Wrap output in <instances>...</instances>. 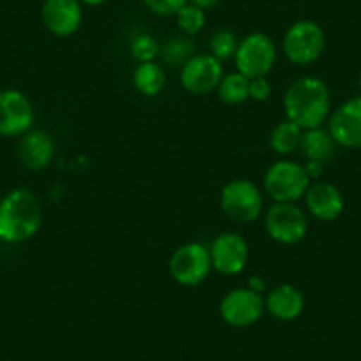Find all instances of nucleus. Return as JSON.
Masks as SVG:
<instances>
[{"mask_svg": "<svg viewBox=\"0 0 361 361\" xmlns=\"http://www.w3.org/2000/svg\"><path fill=\"white\" fill-rule=\"evenodd\" d=\"M357 85H360V90H361V73H360V80H357Z\"/></svg>", "mask_w": 361, "mask_h": 361, "instance_id": "obj_32", "label": "nucleus"}, {"mask_svg": "<svg viewBox=\"0 0 361 361\" xmlns=\"http://www.w3.org/2000/svg\"><path fill=\"white\" fill-rule=\"evenodd\" d=\"M43 221L41 202L30 190L16 188L0 199V241L20 245L37 234Z\"/></svg>", "mask_w": 361, "mask_h": 361, "instance_id": "obj_2", "label": "nucleus"}, {"mask_svg": "<svg viewBox=\"0 0 361 361\" xmlns=\"http://www.w3.org/2000/svg\"><path fill=\"white\" fill-rule=\"evenodd\" d=\"M221 78H224V66L211 54H195L180 68V85L190 94H209L218 89Z\"/></svg>", "mask_w": 361, "mask_h": 361, "instance_id": "obj_11", "label": "nucleus"}, {"mask_svg": "<svg viewBox=\"0 0 361 361\" xmlns=\"http://www.w3.org/2000/svg\"><path fill=\"white\" fill-rule=\"evenodd\" d=\"M248 289H252L253 293H259L262 294L264 290H266V280L262 279V276H250L248 279Z\"/></svg>", "mask_w": 361, "mask_h": 361, "instance_id": "obj_29", "label": "nucleus"}, {"mask_svg": "<svg viewBox=\"0 0 361 361\" xmlns=\"http://www.w3.org/2000/svg\"><path fill=\"white\" fill-rule=\"evenodd\" d=\"M310 183L305 166L290 159H279L264 173V190L275 202H298Z\"/></svg>", "mask_w": 361, "mask_h": 361, "instance_id": "obj_3", "label": "nucleus"}, {"mask_svg": "<svg viewBox=\"0 0 361 361\" xmlns=\"http://www.w3.org/2000/svg\"><path fill=\"white\" fill-rule=\"evenodd\" d=\"M34 109L22 90H0V137H22L32 130Z\"/></svg>", "mask_w": 361, "mask_h": 361, "instance_id": "obj_10", "label": "nucleus"}, {"mask_svg": "<svg viewBox=\"0 0 361 361\" xmlns=\"http://www.w3.org/2000/svg\"><path fill=\"white\" fill-rule=\"evenodd\" d=\"M131 55L135 61L140 62H152L156 57H159V44L149 34H138L130 44Z\"/></svg>", "mask_w": 361, "mask_h": 361, "instance_id": "obj_25", "label": "nucleus"}, {"mask_svg": "<svg viewBox=\"0 0 361 361\" xmlns=\"http://www.w3.org/2000/svg\"><path fill=\"white\" fill-rule=\"evenodd\" d=\"M109 0H80V4H85V6H103L106 4Z\"/></svg>", "mask_w": 361, "mask_h": 361, "instance_id": "obj_31", "label": "nucleus"}, {"mask_svg": "<svg viewBox=\"0 0 361 361\" xmlns=\"http://www.w3.org/2000/svg\"><path fill=\"white\" fill-rule=\"evenodd\" d=\"M305 170H307L310 180H319L321 179L322 172H324V163L319 161H307V165H303Z\"/></svg>", "mask_w": 361, "mask_h": 361, "instance_id": "obj_28", "label": "nucleus"}, {"mask_svg": "<svg viewBox=\"0 0 361 361\" xmlns=\"http://www.w3.org/2000/svg\"><path fill=\"white\" fill-rule=\"evenodd\" d=\"M264 227L273 241L298 245L308 234V218L296 202H275L264 214Z\"/></svg>", "mask_w": 361, "mask_h": 361, "instance_id": "obj_6", "label": "nucleus"}, {"mask_svg": "<svg viewBox=\"0 0 361 361\" xmlns=\"http://www.w3.org/2000/svg\"><path fill=\"white\" fill-rule=\"evenodd\" d=\"M195 55V43L190 36L170 37L163 47H159V57L166 66H183Z\"/></svg>", "mask_w": 361, "mask_h": 361, "instance_id": "obj_21", "label": "nucleus"}, {"mask_svg": "<svg viewBox=\"0 0 361 361\" xmlns=\"http://www.w3.org/2000/svg\"><path fill=\"white\" fill-rule=\"evenodd\" d=\"M220 206L225 216L238 224H252L264 211V195L250 179H232L221 188Z\"/></svg>", "mask_w": 361, "mask_h": 361, "instance_id": "obj_4", "label": "nucleus"}, {"mask_svg": "<svg viewBox=\"0 0 361 361\" xmlns=\"http://www.w3.org/2000/svg\"><path fill=\"white\" fill-rule=\"evenodd\" d=\"M283 110L286 119L303 131L322 126L331 114V94L324 80L310 75L294 80L283 96Z\"/></svg>", "mask_w": 361, "mask_h": 361, "instance_id": "obj_1", "label": "nucleus"}, {"mask_svg": "<svg viewBox=\"0 0 361 361\" xmlns=\"http://www.w3.org/2000/svg\"><path fill=\"white\" fill-rule=\"evenodd\" d=\"M235 68L246 78L267 76L276 62L275 41L264 32H252L243 37L234 55Z\"/></svg>", "mask_w": 361, "mask_h": 361, "instance_id": "obj_7", "label": "nucleus"}, {"mask_svg": "<svg viewBox=\"0 0 361 361\" xmlns=\"http://www.w3.org/2000/svg\"><path fill=\"white\" fill-rule=\"evenodd\" d=\"M303 199L308 213L321 221L336 220L345 207L342 192L328 180H312Z\"/></svg>", "mask_w": 361, "mask_h": 361, "instance_id": "obj_15", "label": "nucleus"}, {"mask_svg": "<svg viewBox=\"0 0 361 361\" xmlns=\"http://www.w3.org/2000/svg\"><path fill=\"white\" fill-rule=\"evenodd\" d=\"M328 130L340 147L361 149V96L347 99L329 114Z\"/></svg>", "mask_w": 361, "mask_h": 361, "instance_id": "obj_13", "label": "nucleus"}, {"mask_svg": "<svg viewBox=\"0 0 361 361\" xmlns=\"http://www.w3.org/2000/svg\"><path fill=\"white\" fill-rule=\"evenodd\" d=\"M188 2L190 4L197 6V8L204 9V11H206V9L214 8L216 4H220V0H188Z\"/></svg>", "mask_w": 361, "mask_h": 361, "instance_id": "obj_30", "label": "nucleus"}, {"mask_svg": "<svg viewBox=\"0 0 361 361\" xmlns=\"http://www.w3.org/2000/svg\"><path fill=\"white\" fill-rule=\"evenodd\" d=\"M16 156L25 169L39 172L50 166L55 156V142L43 130H30L22 135L16 145Z\"/></svg>", "mask_w": 361, "mask_h": 361, "instance_id": "obj_16", "label": "nucleus"}, {"mask_svg": "<svg viewBox=\"0 0 361 361\" xmlns=\"http://www.w3.org/2000/svg\"><path fill=\"white\" fill-rule=\"evenodd\" d=\"M176 18L180 32L190 37L202 32L204 27H206V11L197 8V6L190 4V2L177 11Z\"/></svg>", "mask_w": 361, "mask_h": 361, "instance_id": "obj_23", "label": "nucleus"}, {"mask_svg": "<svg viewBox=\"0 0 361 361\" xmlns=\"http://www.w3.org/2000/svg\"><path fill=\"white\" fill-rule=\"evenodd\" d=\"M213 269L220 275H239L250 259V246L246 239L238 232H224L216 235L209 246Z\"/></svg>", "mask_w": 361, "mask_h": 361, "instance_id": "obj_12", "label": "nucleus"}, {"mask_svg": "<svg viewBox=\"0 0 361 361\" xmlns=\"http://www.w3.org/2000/svg\"><path fill=\"white\" fill-rule=\"evenodd\" d=\"M283 54L296 66H310L326 48V34L314 20H300L287 29L283 36Z\"/></svg>", "mask_w": 361, "mask_h": 361, "instance_id": "obj_5", "label": "nucleus"}, {"mask_svg": "<svg viewBox=\"0 0 361 361\" xmlns=\"http://www.w3.org/2000/svg\"><path fill=\"white\" fill-rule=\"evenodd\" d=\"M169 271L179 286H200L213 271L209 248L202 243H186L179 246L170 257Z\"/></svg>", "mask_w": 361, "mask_h": 361, "instance_id": "obj_8", "label": "nucleus"}, {"mask_svg": "<svg viewBox=\"0 0 361 361\" xmlns=\"http://www.w3.org/2000/svg\"><path fill=\"white\" fill-rule=\"evenodd\" d=\"M145 8L158 16H176L183 6L188 4V0H142Z\"/></svg>", "mask_w": 361, "mask_h": 361, "instance_id": "obj_26", "label": "nucleus"}, {"mask_svg": "<svg viewBox=\"0 0 361 361\" xmlns=\"http://www.w3.org/2000/svg\"><path fill=\"white\" fill-rule=\"evenodd\" d=\"M238 37L232 30L228 29H218L211 34L209 39V50L213 57H216L218 61L224 62L228 59H234L235 51H238Z\"/></svg>", "mask_w": 361, "mask_h": 361, "instance_id": "obj_24", "label": "nucleus"}, {"mask_svg": "<svg viewBox=\"0 0 361 361\" xmlns=\"http://www.w3.org/2000/svg\"><path fill=\"white\" fill-rule=\"evenodd\" d=\"M271 92H273V87H271L269 80L266 76H260V78H252L250 80V89L248 94L250 99L253 102L264 103L271 98Z\"/></svg>", "mask_w": 361, "mask_h": 361, "instance_id": "obj_27", "label": "nucleus"}, {"mask_svg": "<svg viewBox=\"0 0 361 361\" xmlns=\"http://www.w3.org/2000/svg\"><path fill=\"white\" fill-rule=\"evenodd\" d=\"M250 78L241 75L239 71L224 75L220 85H218V96L225 105H241L246 99H250L248 94Z\"/></svg>", "mask_w": 361, "mask_h": 361, "instance_id": "obj_22", "label": "nucleus"}, {"mask_svg": "<svg viewBox=\"0 0 361 361\" xmlns=\"http://www.w3.org/2000/svg\"><path fill=\"white\" fill-rule=\"evenodd\" d=\"M41 20L54 36H73L82 25V4L80 0H44L41 6Z\"/></svg>", "mask_w": 361, "mask_h": 361, "instance_id": "obj_14", "label": "nucleus"}, {"mask_svg": "<svg viewBox=\"0 0 361 361\" xmlns=\"http://www.w3.org/2000/svg\"><path fill=\"white\" fill-rule=\"evenodd\" d=\"M266 312V301L262 294L253 293L248 287H238L228 290L220 303V315L224 322L232 328H250Z\"/></svg>", "mask_w": 361, "mask_h": 361, "instance_id": "obj_9", "label": "nucleus"}, {"mask_svg": "<svg viewBox=\"0 0 361 361\" xmlns=\"http://www.w3.org/2000/svg\"><path fill=\"white\" fill-rule=\"evenodd\" d=\"M264 301H266L267 314L275 317L276 321H294L305 310L303 293L290 283H282V286L271 289Z\"/></svg>", "mask_w": 361, "mask_h": 361, "instance_id": "obj_17", "label": "nucleus"}, {"mask_svg": "<svg viewBox=\"0 0 361 361\" xmlns=\"http://www.w3.org/2000/svg\"><path fill=\"white\" fill-rule=\"evenodd\" d=\"M300 149L305 154V158H307V161L328 163L335 156L336 142L333 140L329 130H324L322 126H319L303 131Z\"/></svg>", "mask_w": 361, "mask_h": 361, "instance_id": "obj_18", "label": "nucleus"}, {"mask_svg": "<svg viewBox=\"0 0 361 361\" xmlns=\"http://www.w3.org/2000/svg\"><path fill=\"white\" fill-rule=\"evenodd\" d=\"M135 89L144 96H158L166 85V73L158 62H140L133 71Z\"/></svg>", "mask_w": 361, "mask_h": 361, "instance_id": "obj_19", "label": "nucleus"}, {"mask_svg": "<svg viewBox=\"0 0 361 361\" xmlns=\"http://www.w3.org/2000/svg\"><path fill=\"white\" fill-rule=\"evenodd\" d=\"M303 130L289 119L276 124L269 135V147L279 156H289L301 147Z\"/></svg>", "mask_w": 361, "mask_h": 361, "instance_id": "obj_20", "label": "nucleus"}]
</instances>
